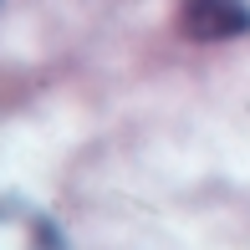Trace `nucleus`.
Masks as SVG:
<instances>
[{
  "label": "nucleus",
  "mask_w": 250,
  "mask_h": 250,
  "mask_svg": "<svg viewBox=\"0 0 250 250\" xmlns=\"http://www.w3.org/2000/svg\"><path fill=\"white\" fill-rule=\"evenodd\" d=\"M184 16L194 36H235L250 31V5L245 0H184Z\"/></svg>",
  "instance_id": "2"
},
{
  "label": "nucleus",
  "mask_w": 250,
  "mask_h": 250,
  "mask_svg": "<svg viewBox=\"0 0 250 250\" xmlns=\"http://www.w3.org/2000/svg\"><path fill=\"white\" fill-rule=\"evenodd\" d=\"M0 250H66L46 209L26 199H0Z\"/></svg>",
  "instance_id": "1"
}]
</instances>
